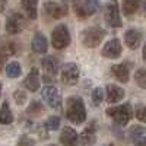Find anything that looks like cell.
<instances>
[{"mask_svg": "<svg viewBox=\"0 0 146 146\" xmlns=\"http://www.w3.org/2000/svg\"><path fill=\"white\" fill-rule=\"evenodd\" d=\"M107 114L114 120V123H117L118 126H126L131 115H133V111H131V105L129 102L123 104V105H118V107H111L107 110Z\"/></svg>", "mask_w": 146, "mask_h": 146, "instance_id": "2", "label": "cell"}, {"mask_svg": "<svg viewBox=\"0 0 146 146\" xmlns=\"http://www.w3.org/2000/svg\"><path fill=\"white\" fill-rule=\"evenodd\" d=\"M145 133H146V129L145 127H142V126H131L129 135H130V139L136 143V142H139L145 136Z\"/></svg>", "mask_w": 146, "mask_h": 146, "instance_id": "23", "label": "cell"}, {"mask_svg": "<svg viewBox=\"0 0 146 146\" xmlns=\"http://www.w3.org/2000/svg\"><path fill=\"white\" fill-rule=\"evenodd\" d=\"M50 146H56V145H50Z\"/></svg>", "mask_w": 146, "mask_h": 146, "instance_id": "38", "label": "cell"}, {"mask_svg": "<svg viewBox=\"0 0 146 146\" xmlns=\"http://www.w3.org/2000/svg\"><path fill=\"white\" fill-rule=\"evenodd\" d=\"M111 72H113V75L118 79V82H121V83L129 82L130 72H129V67L126 64H114V66H111Z\"/></svg>", "mask_w": 146, "mask_h": 146, "instance_id": "20", "label": "cell"}, {"mask_svg": "<svg viewBox=\"0 0 146 146\" xmlns=\"http://www.w3.org/2000/svg\"><path fill=\"white\" fill-rule=\"evenodd\" d=\"M104 19H105L107 25L111 27V28H120L121 25H123L117 0H110V2L105 5V7H104Z\"/></svg>", "mask_w": 146, "mask_h": 146, "instance_id": "3", "label": "cell"}, {"mask_svg": "<svg viewBox=\"0 0 146 146\" xmlns=\"http://www.w3.org/2000/svg\"><path fill=\"white\" fill-rule=\"evenodd\" d=\"M143 60L146 62V42H145V45H143Z\"/></svg>", "mask_w": 146, "mask_h": 146, "instance_id": "34", "label": "cell"}, {"mask_svg": "<svg viewBox=\"0 0 146 146\" xmlns=\"http://www.w3.org/2000/svg\"><path fill=\"white\" fill-rule=\"evenodd\" d=\"M140 6V0H123V12L126 16L135 15Z\"/></svg>", "mask_w": 146, "mask_h": 146, "instance_id": "22", "label": "cell"}, {"mask_svg": "<svg viewBox=\"0 0 146 146\" xmlns=\"http://www.w3.org/2000/svg\"><path fill=\"white\" fill-rule=\"evenodd\" d=\"M44 101L50 105L53 110H60L62 108V95H60L58 89L56 86H45L41 92Z\"/></svg>", "mask_w": 146, "mask_h": 146, "instance_id": "8", "label": "cell"}, {"mask_svg": "<svg viewBox=\"0 0 146 146\" xmlns=\"http://www.w3.org/2000/svg\"><path fill=\"white\" fill-rule=\"evenodd\" d=\"M18 146H35V142H34L32 137H29V136H27V135H23V136L19 137Z\"/></svg>", "mask_w": 146, "mask_h": 146, "instance_id": "31", "label": "cell"}, {"mask_svg": "<svg viewBox=\"0 0 146 146\" xmlns=\"http://www.w3.org/2000/svg\"><path fill=\"white\" fill-rule=\"evenodd\" d=\"M22 23H23L22 16H19L18 13H12L6 21V31L12 35H15L22 29Z\"/></svg>", "mask_w": 146, "mask_h": 146, "instance_id": "16", "label": "cell"}, {"mask_svg": "<svg viewBox=\"0 0 146 146\" xmlns=\"http://www.w3.org/2000/svg\"><path fill=\"white\" fill-rule=\"evenodd\" d=\"M44 12L51 19H60L67 15V7L58 5L56 2H47V3H44Z\"/></svg>", "mask_w": 146, "mask_h": 146, "instance_id": "11", "label": "cell"}, {"mask_svg": "<svg viewBox=\"0 0 146 146\" xmlns=\"http://www.w3.org/2000/svg\"><path fill=\"white\" fill-rule=\"evenodd\" d=\"M107 101L110 104H115L118 101H121L124 98V89L120 88V86H115V85H107Z\"/></svg>", "mask_w": 146, "mask_h": 146, "instance_id": "15", "label": "cell"}, {"mask_svg": "<svg viewBox=\"0 0 146 146\" xmlns=\"http://www.w3.org/2000/svg\"><path fill=\"white\" fill-rule=\"evenodd\" d=\"M145 12H146V3H145Z\"/></svg>", "mask_w": 146, "mask_h": 146, "instance_id": "37", "label": "cell"}, {"mask_svg": "<svg viewBox=\"0 0 146 146\" xmlns=\"http://www.w3.org/2000/svg\"><path fill=\"white\" fill-rule=\"evenodd\" d=\"M121 51H123L121 42L117 38H113V40H110L108 42H105V45L102 47V50H101V54L104 57H107V58H118L121 56Z\"/></svg>", "mask_w": 146, "mask_h": 146, "instance_id": "10", "label": "cell"}, {"mask_svg": "<svg viewBox=\"0 0 146 146\" xmlns=\"http://www.w3.org/2000/svg\"><path fill=\"white\" fill-rule=\"evenodd\" d=\"M45 129L47 130H50V131H53V130H57L58 127H60V118L58 117H56V115H51V117H48L47 120H45Z\"/></svg>", "mask_w": 146, "mask_h": 146, "instance_id": "26", "label": "cell"}, {"mask_svg": "<svg viewBox=\"0 0 146 146\" xmlns=\"http://www.w3.org/2000/svg\"><path fill=\"white\" fill-rule=\"evenodd\" d=\"M0 95H2V83H0Z\"/></svg>", "mask_w": 146, "mask_h": 146, "instance_id": "35", "label": "cell"}, {"mask_svg": "<svg viewBox=\"0 0 146 146\" xmlns=\"http://www.w3.org/2000/svg\"><path fill=\"white\" fill-rule=\"evenodd\" d=\"M96 142V136H95V131L94 127H86L80 135H79V145L80 146H94Z\"/></svg>", "mask_w": 146, "mask_h": 146, "instance_id": "18", "label": "cell"}, {"mask_svg": "<svg viewBox=\"0 0 146 146\" xmlns=\"http://www.w3.org/2000/svg\"><path fill=\"white\" fill-rule=\"evenodd\" d=\"M0 2H3V0H0Z\"/></svg>", "mask_w": 146, "mask_h": 146, "instance_id": "39", "label": "cell"}, {"mask_svg": "<svg viewBox=\"0 0 146 146\" xmlns=\"http://www.w3.org/2000/svg\"><path fill=\"white\" fill-rule=\"evenodd\" d=\"M22 85L31 92H36L40 89V72L36 67H32L28 73V76L23 79Z\"/></svg>", "mask_w": 146, "mask_h": 146, "instance_id": "12", "label": "cell"}, {"mask_svg": "<svg viewBox=\"0 0 146 146\" xmlns=\"http://www.w3.org/2000/svg\"><path fill=\"white\" fill-rule=\"evenodd\" d=\"M21 64L18 63V62H10L7 66H6V75H7V78H18V76H21Z\"/></svg>", "mask_w": 146, "mask_h": 146, "instance_id": "24", "label": "cell"}, {"mask_svg": "<svg viewBox=\"0 0 146 146\" xmlns=\"http://www.w3.org/2000/svg\"><path fill=\"white\" fill-rule=\"evenodd\" d=\"M32 50L35 53H38V54H44L47 51V48H48V42H47V38L42 35V34H35V36L32 38Z\"/></svg>", "mask_w": 146, "mask_h": 146, "instance_id": "19", "label": "cell"}, {"mask_svg": "<svg viewBox=\"0 0 146 146\" xmlns=\"http://www.w3.org/2000/svg\"><path fill=\"white\" fill-rule=\"evenodd\" d=\"M102 100H104V91H102V88H95L92 91V101H94V104L100 105L102 102Z\"/></svg>", "mask_w": 146, "mask_h": 146, "instance_id": "28", "label": "cell"}, {"mask_svg": "<svg viewBox=\"0 0 146 146\" xmlns=\"http://www.w3.org/2000/svg\"><path fill=\"white\" fill-rule=\"evenodd\" d=\"M60 143L63 146H78L79 145V135L73 127H64L60 135Z\"/></svg>", "mask_w": 146, "mask_h": 146, "instance_id": "13", "label": "cell"}, {"mask_svg": "<svg viewBox=\"0 0 146 146\" xmlns=\"http://www.w3.org/2000/svg\"><path fill=\"white\" fill-rule=\"evenodd\" d=\"M42 111H44V108H42V105H41L38 101H32L31 105H29V108H28V114L32 115V117L40 115Z\"/></svg>", "mask_w": 146, "mask_h": 146, "instance_id": "27", "label": "cell"}, {"mask_svg": "<svg viewBox=\"0 0 146 146\" xmlns=\"http://www.w3.org/2000/svg\"><path fill=\"white\" fill-rule=\"evenodd\" d=\"M6 58H7V51L5 50V48H0V72H2V69L5 66Z\"/></svg>", "mask_w": 146, "mask_h": 146, "instance_id": "32", "label": "cell"}, {"mask_svg": "<svg viewBox=\"0 0 146 146\" xmlns=\"http://www.w3.org/2000/svg\"><path fill=\"white\" fill-rule=\"evenodd\" d=\"M51 44L56 50H63L70 44V32L66 25L60 23L51 32Z\"/></svg>", "mask_w": 146, "mask_h": 146, "instance_id": "5", "label": "cell"}, {"mask_svg": "<svg viewBox=\"0 0 146 146\" xmlns=\"http://www.w3.org/2000/svg\"><path fill=\"white\" fill-rule=\"evenodd\" d=\"M13 98H15V101H16L18 105H23V104H25V101H27V94L23 92V91H21V89H18L13 94Z\"/></svg>", "mask_w": 146, "mask_h": 146, "instance_id": "30", "label": "cell"}, {"mask_svg": "<svg viewBox=\"0 0 146 146\" xmlns=\"http://www.w3.org/2000/svg\"><path fill=\"white\" fill-rule=\"evenodd\" d=\"M105 36V31L100 27H89L82 32V42L88 48H95L98 47Z\"/></svg>", "mask_w": 146, "mask_h": 146, "instance_id": "4", "label": "cell"}, {"mask_svg": "<svg viewBox=\"0 0 146 146\" xmlns=\"http://www.w3.org/2000/svg\"><path fill=\"white\" fill-rule=\"evenodd\" d=\"M124 42L130 50H136L139 48L142 42V32L139 29H129L124 34Z\"/></svg>", "mask_w": 146, "mask_h": 146, "instance_id": "14", "label": "cell"}, {"mask_svg": "<svg viewBox=\"0 0 146 146\" xmlns=\"http://www.w3.org/2000/svg\"><path fill=\"white\" fill-rule=\"evenodd\" d=\"M136 118L139 121H142V123H146V107L139 104L136 107Z\"/></svg>", "mask_w": 146, "mask_h": 146, "instance_id": "29", "label": "cell"}, {"mask_svg": "<svg viewBox=\"0 0 146 146\" xmlns=\"http://www.w3.org/2000/svg\"><path fill=\"white\" fill-rule=\"evenodd\" d=\"M41 66L45 73V82H51L58 72V60L53 56H47L41 60Z\"/></svg>", "mask_w": 146, "mask_h": 146, "instance_id": "9", "label": "cell"}, {"mask_svg": "<svg viewBox=\"0 0 146 146\" xmlns=\"http://www.w3.org/2000/svg\"><path fill=\"white\" fill-rule=\"evenodd\" d=\"M105 146H115V145H113V143H110V145H105Z\"/></svg>", "mask_w": 146, "mask_h": 146, "instance_id": "36", "label": "cell"}, {"mask_svg": "<svg viewBox=\"0 0 146 146\" xmlns=\"http://www.w3.org/2000/svg\"><path fill=\"white\" fill-rule=\"evenodd\" d=\"M135 80H136V83H137L139 88L146 89V69H145V67L139 69V70L135 73Z\"/></svg>", "mask_w": 146, "mask_h": 146, "instance_id": "25", "label": "cell"}, {"mask_svg": "<svg viewBox=\"0 0 146 146\" xmlns=\"http://www.w3.org/2000/svg\"><path fill=\"white\" fill-rule=\"evenodd\" d=\"M135 145H136V146H146V137H142V139H140L139 142H136Z\"/></svg>", "mask_w": 146, "mask_h": 146, "instance_id": "33", "label": "cell"}, {"mask_svg": "<svg viewBox=\"0 0 146 146\" xmlns=\"http://www.w3.org/2000/svg\"><path fill=\"white\" fill-rule=\"evenodd\" d=\"M60 78L64 85L73 86L79 80V67L75 63H66L62 66V72H60Z\"/></svg>", "mask_w": 146, "mask_h": 146, "instance_id": "7", "label": "cell"}, {"mask_svg": "<svg viewBox=\"0 0 146 146\" xmlns=\"http://www.w3.org/2000/svg\"><path fill=\"white\" fill-rule=\"evenodd\" d=\"M21 6L29 19H36V16H38V0H21Z\"/></svg>", "mask_w": 146, "mask_h": 146, "instance_id": "17", "label": "cell"}, {"mask_svg": "<svg viewBox=\"0 0 146 146\" xmlns=\"http://www.w3.org/2000/svg\"><path fill=\"white\" fill-rule=\"evenodd\" d=\"M76 16L78 18H88L94 15L100 9V0H75L73 2Z\"/></svg>", "mask_w": 146, "mask_h": 146, "instance_id": "6", "label": "cell"}, {"mask_svg": "<svg viewBox=\"0 0 146 146\" xmlns=\"http://www.w3.org/2000/svg\"><path fill=\"white\" fill-rule=\"evenodd\" d=\"M13 123V113L9 108V102L5 101L0 108V124H10Z\"/></svg>", "mask_w": 146, "mask_h": 146, "instance_id": "21", "label": "cell"}, {"mask_svg": "<svg viewBox=\"0 0 146 146\" xmlns=\"http://www.w3.org/2000/svg\"><path fill=\"white\" fill-rule=\"evenodd\" d=\"M66 117L75 124H80L86 120V108L83 100L79 96H70L66 102Z\"/></svg>", "mask_w": 146, "mask_h": 146, "instance_id": "1", "label": "cell"}]
</instances>
